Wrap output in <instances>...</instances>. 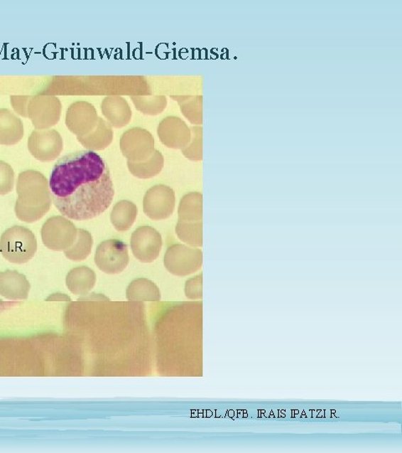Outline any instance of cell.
Segmentation results:
<instances>
[{"label":"cell","instance_id":"cell-9","mask_svg":"<svg viewBox=\"0 0 402 453\" xmlns=\"http://www.w3.org/2000/svg\"><path fill=\"white\" fill-rule=\"evenodd\" d=\"M28 149L36 160L53 161L63 152V139L58 130L53 129L34 130L28 139Z\"/></svg>","mask_w":402,"mask_h":453},{"label":"cell","instance_id":"cell-21","mask_svg":"<svg viewBox=\"0 0 402 453\" xmlns=\"http://www.w3.org/2000/svg\"><path fill=\"white\" fill-rule=\"evenodd\" d=\"M165 165V158L162 154L156 151L148 160L141 162L128 161L130 174L139 179H149L160 174Z\"/></svg>","mask_w":402,"mask_h":453},{"label":"cell","instance_id":"cell-12","mask_svg":"<svg viewBox=\"0 0 402 453\" xmlns=\"http://www.w3.org/2000/svg\"><path fill=\"white\" fill-rule=\"evenodd\" d=\"M97 110L90 102L77 101L69 106L65 114V125L77 138L91 133L99 120Z\"/></svg>","mask_w":402,"mask_h":453},{"label":"cell","instance_id":"cell-28","mask_svg":"<svg viewBox=\"0 0 402 453\" xmlns=\"http://www.w3.org/2000/svg\"><path fill=\"white\" fill-rule=\"evenodd\" d=\"M15 171L7 162L0 161V195L11 193L15 186Z\"/></svg>","mask_w":402,"mask_h":453},{"label":"cell","instance_id":"cell-17","mask_svg":"<svg viewBox=\"0 0 402 453\" xmlns=\"http://www.w3.org/2000/svg\"><path fill=\"white\" fill-rule=\"evenodd\" d=\"M114 139V129L104 119L99 118L96 128L85 137H78L79 143L87 151H102L110 146Z\"/></svg>","mask_w":402,"mask_h":453},{"label":"cell","instance_id":"cell-23","mask_svg":"<svg viewBox=\"0 0 402 453\" xmlns=\"http://www.w3.org/2000/svg\"><path fill=\"white\" fill-rule=\"evenodd\" d=\"M175 232L179 239L190 247H202L203 223L179 220L176 224Z\"/></svg>","mask_w":402,"mask_h":453},{"label":"cell","instance_id":"cell-18","mask_svg":"<svg viewBox=\"0 0 402 453\" xmlns=\"http://www.w3.org/2000/svg\"><path fill=\"white\" fill-rule=\"evenodd\" d=\"M97 275L87 266L74 268L70 272L65 284L70 292L77 296H86L95 287Z\"/></svg>","mask_w":402,"mask_h":453},{"label":"cell","instance_id":"cell-14","mask_svg":"<svg viewBox=\"0 0 402 453\" xmlns=\"http://www.w3.org/2000/svg\"><path fill=\"white\" fill-rule=\"evenodd\" d=\"M101 110L112 127L124 128L132 119V110L128 101L121 96L106 97L102 102Z\"/></svg>","mask_w":402,"mask_h":453},{"label":"cell","instance_id":"cell-27","mask_svg":"<svg viewBox=\"0 0 402 453\" xmlns=\"http://www.w3.org/2000/svg\"><path fill=\"white\" fill-rule=\"evenodd\" d=\"M190 142L184 149H181L182 154L186 158H188L189 160L202 161V127L201 126H193V127L190 128Z\"/></svg>","mask_w":402,"mask_h":453},{"label":"cell","instance_id":"cell-30","mask_svg":"<svg viewBox=\"0 0 402 453\" xmlns=\"http://www.w3.org/2000/svg\"><path fill=\"white\" fill-rule=\"evenodd\" d=\"M31 96H11V106L15 110L16 113L18 115L24 117V118H28V105H29V102Z\"/></svg>","mask_w":402,"mask_h":453},{"label":"cell","instance_id":"cell-3","mask_svg":"<svg viewBox=\"0 0 402 453\" xmlns=\"http://www.w3.org/2000/svg\"><path fill=\"white\" fill-rule=\"evenodd\" d=\"M36 238L29 228L13 226L4 231L0 238V252L4 258L13 264H24L35 256Z\"/></svg>","mask_w":402,"mask_h":453},{"label":"cell","instance_id":"cell-4","mask_svg":"<svg viewBox=\"0 0 402 453\" xmlns=\"http://www.w3.org/2000/svg\"><path fill=\"white\" fill-rule=\"evenodd\" d=\"M163 264L172 275L186 277L201 269L203 253L198 247L174 245L167 250Z\"/></svg>","mask_w":402,"mask_h":453},{"label":"cell","instance_id":"cell-2","mask_svg":"<svg viewBox=\"0 0 402 453\" xmlns=\"http://www.w3.org/2000/svg\"><path fill=\"white\" fill-rule=\"evenodd\" d=\"M18 198L15 211L20 220L32 223L39 221L49 212L53 204L49 181L41 172H21L16 182Z\"/></svg>","mask_w":402,"mask_h":453},{"label":"cell","instance_id":"cell-13","mask_svg":"<svg viewBox=\"0 0 402 453\" xmlns=\"http://www.w3.org/2000/svg\"><path fill=\"white\" fill-rule=\"evenodd\" d=\"M158 135L163 146L182 149L190 142L191 130L184 120L175 116H169L158 124Z\"/></svg>","mask_w":402,"mask_h":453},{"label":"cell","instance_id":"cell-5","mask_svg":"<svg viewBox=\"0 0 402 453\" xmlns=\"http://www.w3.org/2000/svg\"><path fill=\"white\" fill-rule=\"evenodd\" d=\"M62 111V102L58 97L37 95L31 96L27 113L36 130H45L58 124Z\"/></svg>","mask_w":402,"mask_h":453},{"label":"cell","instance_id":"cell-22","mask_svg":"<svg viewBox=\"0 0 402 453\" xmlns=\"http://www.w3.org/2000/svg\"><path fill=\"white\" fill-rule=\"evenodd\" d=\"M179 220L202 221L203 196L200 193H190L182 198L178 210Z\"/></svg>","mask_w":402,"mask_h":453},{"label":"cell","instance_id":"cell-16","mask_svg":"<svg viewBox=\"0 0 402 453\" xmlns=\"http://www.w3.org/2000/svg\"><path fill=\"white\" fill-rule=\"evenodd\" d=\"M24 137V124L8 109H0V144L11 146Z\"/></svg>","mask_w":402,"mask_h":453},{"label":"cell","instance_id":"cell-6","mask_svg":"<svg viewBox=\"0 0 402 453\" xmlns=\"http://www.w3.org/2000/svg\"><path fill=\"white\" fill-rule=\"evenodd\" d=\"M77 228L63 216L51 217L41 228V239L45 247L54 251H65L77 239Z\"/></svg>","mask_w":402,"mask_h":453},{"label":"cell","instance_id":"cell-26","mask_svg":"<svg viewBox=\"0 0 402 453\" xmlns=\"http://www.w3.org/2000/svg\"><path fill=\"white\" fill-rule=\"evenodd\" d=\"M136 110L143 114H161L166 109L168 102L165 96H131Z\"/></svg>","mask_w":402,"mask_h":453},{"label":"cell","instance_id":"cell-31","mask_svg":"<svg viewBox=\"0 0 402 453\" xmlns=\"http://www.w3.org/2000/svg\"><path fill=\"white\" fill-rule=\"evenodd\" d=\"M48 301H70V298L67 296L63 295V294H54L51 295L48 299Z\"/></svg>","mask_w":402,"mask_h":453},{"label":"cell","instance_id":"cell-7","mask_svg":"<svg viewBox=\"0 0 402 453\" xmlns=\"http://www.w3.org/2000/svg\"><path fill=\"white\" fill-rule=\"evenodd\" d=\"M95 263L102 272L118 275L127 268L129 255L127 245L119 240H109L98 245Z\"/></svg>","mask_w":402,"mask_h":453},{"label":"cell","instance_id":"cell-8","mask_svg":"<svg viewBox=\"0 0 402 453\" xmlns=\"http://www.w3.org/2000/svg\"><path fill=\"white\" fill-rule=\"evenodd\" d=\"M120 149L129 161L141 162L153 156L154 139L147 129L134 127L121 134Z\"/></svg>","mask_w":402,"mask_h":453},{"label":"cell","instance_id":"cell-1","mask_svg":"<svg viewBox=\"0 0 402 453\" xmlns=\"http://www.w3.org/2000/svg\"><path fill=\"white\" fill-rule=\"evenodd\" d=\"M49 185L55 208L63 216L77 221L104 213L115 193L109 166L92 151L60 158L51 171Z\"/></svg>","mask_w":402,"mask_h":453},{"label":"cell","instance_id":"cell-15","mask_svg":"<svg viewBox=\"0 0 402 453\" xmlns=\"http://www.w3.org/2000/svg\"><path fill=\"white\" fill-rule=\"evenodd\" d=\"M30 282L16 270L0 272V296L9 300H25L29 296Z\"/></svg>","mask_w":402,"mask_h":453},{"label":"cell","instance_id":"cell-29","mask_svg":"<svg viewBox=\"0 0 402 453\" xmlns=\"http://www.w3.org/2000/svg\"><path fill=\"white\" fill-rule=\"evenodd\" d=\"M203 275L200 274L197 277L187 280L185 292L190 300H197L203 297Z\"/></svg>","mask_w":402,"mask_h":453},{"label":"cell","instance_id":"cell-20","mask_svg":"<svg viewBox=\"0 0 402 453\" xmlns=\"http://www.w3.org/2000/svg\"><path fill=\"white\" fill-rule=\"evenodd\" d=\"M137 215L136 205L128 200L120 201L111 213V223L116 230L127 231L136 220Z\"/></svg>","mask_w":402,"mask_h":453},{"label":"cell","instance_id":"cell-19","mask_svg":"<svg viewBox=\"0 0 402 453\" xmlns=\"http://www.w3.org/2000/svg\"><path fill=\"white\" fill-rule=\"evenodd\" d=\"M126 297L130 302H158L161 301V293L151 279L138 278L129 284Z\"/></svg>","mask_w":402,"mask_h":453},{"label":"cell","instance_id":"cell-24","mask_svg":"<svg viewBox=\"0 0 402 453\" xmlns=\"http://www.w3.org/2000/svg\"><path fill=\"white\" fill-rule=\"evenodd\" d=\"M93 240L91 233L82 228H79L76 240L69 249L64 251V254L70 260L79 262L86 260L90 255Z\"/></svg>","mask_w":402,"mask_h":453},{"label":"cell","instance_id":"cell-11","mask_svg":"<svg viewBox=\"0 0 402 453\" xmlns=\"http://www.w3.org/2000/svg\"><path fill=\"white\" fill-rule=\"evenodd\" d=\"M131 250L140 262L152 263L160 256L163 241L156 228L143 226L133 233L130 241Z\"/></svg>","mask_w":402,"mask_h":453},{"label":"cell","instance_id":"cell-25","mask_svg":"<svg viewBox=\"0 0 402 453\" xmlns=\"http://www.w3.org/2000/svg\"><path fill=\"white\" fill-rule=\"evenodd\" d=\"M172 99L178 102L182 114L191 124H202V96H172Z\"/></svg>","mask_w":402,"mask_h":453},{"label":"cell","instance_id":"cell-10","mask_svg":"<svg viewBox=\"0 0 402 453\" xmlns=\"http://www.w3.org/2000/svg\"><path fill=\"white\" fill-rule=\"evenodd\" d=\"M175 208V193L170 186L157 185L149 189L143 198V211L152 220L170 218Z\"/></svg>","mask_w":402,"mask_h":453}]
</instances>
